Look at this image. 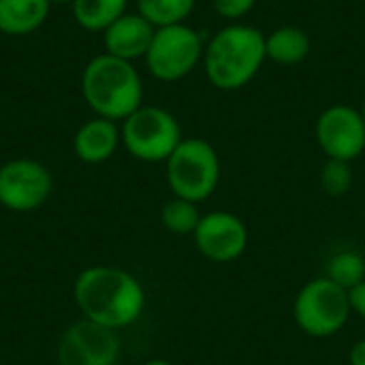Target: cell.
I'll return each mask as SVG.
<instances>
[{"label": "cell", "instance_id": "obj_9", "mask_svg": "<svg viewBox=\"0 0 365 365\" xmlns=\"http://www.w3.org/2000/svg\"><path fill=\"white\" fill-rule=\"evenodd\" d=\"M314 137L329 160H357L365 152V122L361 111L342 103L327 107L317 118Z\"/></svg>", "mask_w": 365, "mask_h": 365}, {"label": "cell", "instance_id": "obj_21", "mask_svg": "<svg viewBox=\"0 0 365 365\" xmlns=\"http://www.w3.org/2000/svg\"><path fill=\"white\" fill-rule=\"evenodd\" d=\"M210 2H212L214 11L229 24L246 17L252 11V6L257 4V0H210Z\"/></svg>", "mask_w": 365, "mask_h": 365}, {"label": "cell", "instance_id": "obj_16", "mask_svg": "<svg viewBox=\"0 0 365 365\" xmlns=\"http://www.w3.org/2000/svg\"><path fill=\"white\" fill-rule=\"evenodd\" d=\"M77 26L88 32H105L128 9V0H73L71 4Z\"/></svg>", "mask_w": 365, "mask_h": 365}, {"label": "cell", "instance_id": "obj_15", "mask_svg": "<svg viewBox=\"0 0 365 365\" xmlns=\"http://www.w3.org/2000/svg\"><path fill=\"white\" fill-rule=\"evenodd\" d=\"M312 49L310 34L299 26H280L265 36L267 60L280 66H295L308 58Z\"/></svg>", "mask_w": 365, "mask_h": 365}, {"label": "cell", "instance_id": "obj_6", "mask_svg": "<svg viewBox=\"0 0 365 365\" xmlns=\"http://www.w3.org/2000/svg\"><path fill=\"white\" fill-rule=\"evenodd\" d=\"M120 133L126 152L143 163H167L184 139L178 118L156 105H141L133 111L122 122Z\"/></svg>", "mask_w": 365, "mask_h": 365}, {"label": "cell", "instance_id": "obj_8", "mask_svg": "<svg viewBox=\"0 0 365 365\" xmlns=\"http://www.w3.org/2000/svg\"><path fill=\"white\" fill-rule=\"evenodd\" d=\"M49 169L32 158H13L0 167V205L26 214L38 210L51 195Z\"/></svg>", "mask_w": 365, "mask_h": 365}, {"label": "cell", "instance_id": "obj_20", "mask_svg": "<svg viewBox=\"0 0 365 365\" xmlns=\"http://www.w3.org/2000/svg\"><path fill=\"white\" fill-rule=\"evenodd\" d=\"M353 182H355L353 167H351V163H344V160H329L327 158V163L323 165V169L319 173L321 190L334 199L349 195V190L353 188Z\"/></svg>", "mask_w": 365, "mask_h": 365}, {"label": "cell", "instance_id": "obj_26", "mask_svg": "<svg viewBox=\"0 0 365 365\" xmlns=\"http://www.w3.org/2000/svg\"><path fill=\"white\" fill-rule=\"evenodd\" d=\"M359 111H361V118H364V122H365V98H364V103H361V107H359Z\"/></svg>", "mask_w": 365, "mask_h": 365}, {"label": "cell", "instance_id": "obj_24", "mask_svg": "<svg viewBox=\"0 0 365 365\" xmlns=\"http://www.w3.org/2000/svg\"><path fill=\"white\" fill-rule=\"evenodd\" d=\"M143 365H173L171 361H167V359H148Z\"/></svg>", "mask_w": 365, "mask_h": 365}, {"label": "cell", "instance_id": "obj_13", "mask_svg": "<svg viewBox=\"0 0 365 365\" xmlns=\"http://www.w3.org/2000/svg\"><path fill=\"white\" fill-rule=\"evenodd\" d=\"M120 145H122L120 124L98 115L83 122L73 137L75 156L86 165H101L109 160Z\"/></svg>", "mask_w": 365, "mask_h": 365}, {"label": "cell", "instance_id": "obj_2", "mask_svg": "<svg viewBox=\"0 0 365 365\" xmlns=\"http://www.w3.org/2000/svg\"><path fill=\"white\" fill-rule=\"evenodd\" d=\"M265 60V34L250 24L231 21L205 43L201 64L214 88L235 92L259 75Z\"/></svg>", "mask_w": 365, "mask_h": 365}, {"label": "cell", "instance_id": "obj_1", "mask_svg": "<svg viewBox=\"0 0 365 365\" xmlns=\"http://www.w3.org/2000/svg\"><path fill=\"white\" fill-rule=\"evenodd\" d=\"M73 297L83 319L115 331L137 323L145 310L143 284L113 265L86 267L75 280Z\"/></svg>", "mask_w": 365, "mask_h": 365}, {"label": "cell", "instance_id": "obj_4", "mask_svg": "<svg viewBox=\"0 0 365 365\" xmlns=\"http://www.w3.org/2000/svg\"><path fill=\"white\" fill-rule=\"evenodd\" d=\"M167 184L173 197L203 203L220 184V156L216 148L199 137L182 139L167 158Z\"/></svg>", "mask_w": 365, "mask_h": 365}, {"label": "cell", "instance_id": "obj_14", "mask_svg": "<svg viewBox=\"0 0 365 365\" xmlns=\"http://www.w3.org/2000/svg\"><path fill=\"white\" fill-rule=\"evenodd\" d=\"M49 9V0H0V32L28 36L47 21Z\"/></svg>", "mask_w": 365, "mask_h": 365}, {"label": "cell", "instance_id": "obj_3", "mask_svg": "<svg viewBox=\"0 0 365 365\" xmlns=\"http://www.w3.org/2000/svg\"><path fill=\"white\" fill-rule=\"evenodd\" d=\"M81 94L94 115L124 122L143 105V81L133 62L103 51L86 64Z\"/></svg>", "mask_w": 365, "mask_h": 365}, {"label": "cell", "instance_id": "obj_7", "mask_svg": "<svg viewBox=\"0 0 365 365\" xmlns=\"http://www.w3.org/2000/svg\"><path fill=\"white\" fill-rule=\"evenodd\" d=\"M205 41L199 30L184 24L160 26L145 53V66L158 81L173 83L188 77L203 62Z\"/></svg>", "mask_w": 365, "mask_h": 365}, {"label": "cell", "instance_id": "obj_19", "mask_svg": "<svg viewBox=\"0 0 365 365\" xmlns=\"http://www.w3.org/2000/svg\"><path fill=\"white\" fill-rule=\"evenodd\" d=\"M201 216L203 214L199 212V203L180 197H171L160 207V225L173 235H192L199 227Z\"/></svg>", "mask_w": 365, "mask_h": 365}, {"label": "cell", "instance_id": "obj_10", "mask_svg": "<svg viewBox=\"0 0 365 365\" xmlns=\"http://www.w3.org/2000/svg\"><path fill=\"white\" fill-rule=\"evenodd\" d=\"M192 240L203 259L227 265L237 261L248 250L250 233L237 214L227 210H212L201 216Z\"/></svg>", "mask_w": 365, "mask_h": 365}, {"label": "cell", "instance_id": "obj_5", "mask_svg": "<svg viewBox=\"0 0 365 365\" xmlns=\"http://www.w3.org/2000/svg\"><path fill=\"white\" fill-rule=\"evenodd\" d=\"M353 317L349 291L331 282L327 276L308 280L295 295L293 319L310 338L338 336Z\"/></svg>", "mask_w": 365, "mask_h": 365}, {"label": "cell", "instance_id": "obj_22", "mask_svg": "<svg viewBox=\"0 0 365 365\" xmlns=\"http://www.w3.org/2000/svg\"><path fill=\"white\" fill-rule=\"evenodd\" d=\"M349 297H351L353 314H357L361 321H365V280L359 287H355L353 291H349Z\"/></svg>", "mask_w": 365, "mask_h": 365}, {"label": "cell", "instance_id": "obj_11", "mask_svg": "<svg viewBox=\"0 0 365 365\" xmlns=\"http://www.w3.org/2000/svg\"><path fill=\"white\" fill-rule=\"evenodd\" d=\"M118 359V331L88 319L73 323L58 342L60 365H115Z\"/></svg>", "mask_w": 365, "mask_h": 365}, {"label": "cell", "instance_id": "obj_18", "mask_svg": "<svg viewBox=\"0 0 365 365\" xmlns=\"http://www.w3.org/2000/svg\"><path fill=\"white\" fill-rule=\"evenodd\" d=\"M137 13L143 15L152 26L184 24L195 11L197 0H135Z\"/></svg>", "mask_w": 365, "mask_h": 365}, {"label": "cell", "instance_id": "obj_23", "mask_svg": "<svg viewBox=\"0 0 365 365\" xmlns=\"http://www.w3.org/2000/svg\"><path fill=\"white\" fill-rule=\"evenodd\" d=\"M349 365H365V338L357 340L349 351Z\"/></svg>", "mask_w": 365, "mask_h": 365}, {"label": "cell", "instance_id": "obj_17", "mask_svg": "<svg viewBox=\"0 0 365 365\" xmlns=\"http://www.w3.org/2000/svg\"><path fill=\"white\" fill-rule=\"evenodd\" d=\"M325 276L338 287L353 291L365 280V257L355 248H342L329 257Z\"/></svg>", "mask_w": 365, "mask_h": 365}, {"label": "cell", "instance_id": "obj_12", "mask_svg": "<svg viewBox=\"0 0 365 365\" xmlns=\"http://www.w3.org/2000/svg\"><path fill=\"white\" fill-rule=\"evenodd\" d=\"M154 32L156 26H152L143 15H139L137 11L135 13L126 11L103 32L105 53L135 64V60L145 58Z\"/></svg>", "mask_w": 365, "mask_h": 365}, {"label": "cell", "instance_id": "obj_25", "mask_svg": "<svg viewBox=\"0 0 365 365\" xmlns=\"http://www.w3.org/2000/svg\"><path fill=\"white\" fill-rule=\"evenodd\" d=\"M51 4H73V0H49Z\"/></svg>", "mask_w": 365, "mask_h": 365}]
</instances>
